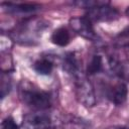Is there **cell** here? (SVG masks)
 I'll return each mask as SVG.
<instances>
[{"label": "cell", "instance_id": "9", "mask_svg": "<svg viewBox=\"0 0 129 129\" xmlns=\"http://www.w3.org/2000/svg\"><path fill=\"white\" fill-rule=\"evenodd\" d=\"M3 5H6L8 8V11L12 12H21V13H28L36 10L39 6L35 4H28V3H2Z\"/></svg>", "mask_w": 129, "mask_h": 129}, {"label": "cell", "instance_id": "14", "mask_svg": "<svg viewBox=\"0 0 129 129\" xmlns=\"http://www.w3.org/2000/svg\"><path fill=\"white\" fill-rule=\"evenodd\" d=\"M125 53H126V55H127V57H128V59H129V45H127V46L125 47Z\"/></svg>", "mask_w": 129, "mask_h": 129}, {"label": "cell", "instance_id": "11", "mask_svg": "<svg viewBox=\"0 0 129 129\" xmlns=\"http://www.w3.org/2000/svg\"><path fill=\"white\" fill-rule=\"evenodd\" d=\"M103 69V58L101 55L96 54L92 57V59L90 60V62L88 63L87 67V74L89 76L92 75H96L99 72H101Z\"/></svg>", "mask_w": 129, "mask_h": 129}, {"label": "cell", "instance_id": "13", "mask_svg": "<svg viewBox=\"0 0 129 129\" xmlns=\"http://www.w3.org/2000/svg\"><path fill=\"white\" fill-rule=\"evenodd\" d=\"M1 129H19V127L11 117H8L2 121Z\"/></svg>", "mask_w": 129, "mask_h": 129}, {"label": "cell", "instance_id": "1", "mask_svg": "<svg viewBox=\"0 0 129 129\" xmlns=\"http://www.w3.org/2000/svg\"><path fill=\"white\" fill-rule=\"evenodd\" d=\"M20 96L25 104L36 109L43 110L50 107V98L46 92L24 87L20 90Z\"/></svg>", "mask_w": 129, "mask_h": 129}, {"label": "cell", "instance_id": "12", "mask_svg": "<svg viewBox=\"0 0 129 129\" xmlns=\"http://www.w3.org/2000/svg\"><path fill=\"white\" fill-rule=\"evenodd\" d=\"M64 129H88V125L85 121L77 117H71V119L63 121Z\"/></svg>", "mask_w": 129, "mask_h": 129}, {"label": "cell", "instance_id": "4", "mask_svg": "<svg viewBox=\"0 0 129 129\" xmlns=\"http://www.w3.org/2000/svg\"><path fill=\"white\" fill-rule=\"evenodd\" d=\"M109 2L101 6L89 9L88 13L85 15L89 20L93 21H109L114 20L119 16L118 11L115 8L109 6Z\"/></svg>", "mask_w": 129, "mask_h": 129}, {"label": "cell", "instance_id": "6", "mask_svg": "<svg viewBox=\"0 0 129 129\" xmlns=\"http://www.w3.org/2000/svg\"><path fill=\"white\" fill-rule=\"evenodd\" d=\"M127 87L125 84L120 83L111 87L108 91V98L116 105H122L127 99Z\"/></svg>", "mask_w": 129, "mask_h": 129}, {"label": "cell", "instance_id": "2", "mask_svg": "<svg viewBox=\"0 0 129 129\" xmlns=\"http://www.w3.org/2000/svg\"><path fill=\"white\" fill-rule=\"evenodd\" d=\"M76 83V96L80 103L86 107H93L96 104L95 93L92 84L82 75L77 77Z\"/></svg>", "mask_w": 129, "mask_h": 129}, {"label": "cell", "instance_id": "16", "mask_svg": "<svg viewBox=\"0 0 129 129\" xmlns=\"http://www.w3.org/2000/svg\"><path fill=\"white\" fill-rule=\"evenodd\" d=\"M127 14H129V7H128V9H127Z\"/></svg>", "mask_w": 129, "mask_h": 129}, {"label": "cell", "instance_id": "15", "mask_svg": "<svg viewBox=\"0 0 129 129\" xmlns=\"http://www.w3.org/2000/svg\"><path fill=\"white\" fill-rule=\"evenodd\" d=\"M119 129H129V127H126V126H123V127H120Z\"/></svg>", "mask_w": 129, "mask_h": 129}, {"label": "cell", "instance_id": "8", "mask_svg": "<svg viewBox=\"0 0 129 129\" xmlns=\"http://www.w3.org/2000/svg\"><path fill=\"white\" fill-rule=\"evenodd\" d=\"M63 69H66L70 74H73L76 78L82 75V73H80V71H81L80 62L74 53L67 54V56L64 57Z\"/></svg>", "mask_w": 129, "mask_h": 129}, {"label": "cell", "instance_id": "7", "mask_svg": "<svg viewBox=\"0 0 129 129\" xmlns=\"http://www.w3.org/2000/svg\"><path fill=\"white\" fill-rule=\"evenodd\" d=\"M51 42L53 44H56L58 46H66L70 43L71 35L67 28L59 27L55 29L51 34Z\"/></svg>", "mask_w": 129, "mask_h": 129}, {"label": "cell", "instance_id": "3", "mask_svg": "<svg viewBox=\"0 0 129 129\" xmlns=\"http://www.w3.org/2000/svg\"><path fill=\"white\" fill-rule=\"evenodd\" d=\"M93 22L89 20L86 16L83 17H74L70 20V25L73 28V30L81 35L82 37L92 40V41H97L99 36L95 32L93 28Z\"/></svg>", "mask_w": 129, "mask_h": 129}, {"label": "cell", "instance_id": "5", "mask_svg": "<svg viewBox=\"0 0 129 129\" xmlns=\"http://www.w3.org/2000/svg\"><path fill=\"white\" fill-rule=\"evenodd\" d=\"M24 129H49L50 120L42 113H30L23 119Z\"/></svg>", "mask_w": 129, "mask_h": 129}, {"label": "cell", "instance_id": "10", "mask_svg": "<svg viewBox=\"0 0 129 129\" xmlns=\"http://www.w3.org/2000/svg\"><path fill=\"white\" fill-rule=\"evenodd\" d=\"M52 68H53V64H52V61H50L49 59H46V58H41V59H38L37 61L34 62L33 64V69L34 71L39 74V75H49L52 71Z\"/></svg>", "mask_w": 129, "mask_h": 129}]
</instances>
